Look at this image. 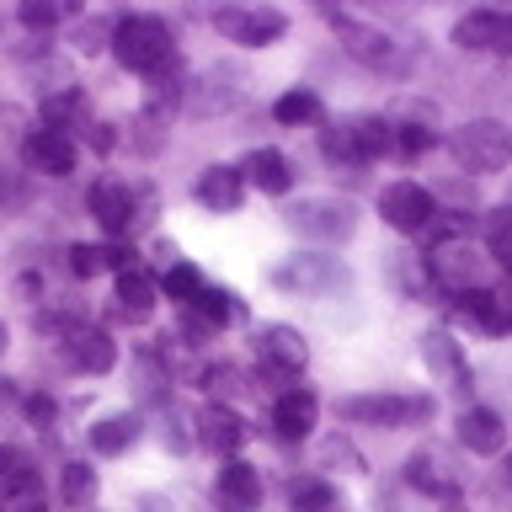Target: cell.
<instances>
[{"mask_svg": "<svg viewBox=\"0 0 512 512\" xmlns=\"http://www.w3.org/2000/svg\"><path fill=\"white\" fill-rule=\"evenodd\" d=\"M112 54L123 70L134 75H155L171 64V27L160 16H118L112 22Z\"/></svg>", "mask_w": 512, "mask_h": 512, "instance_id": "1", "label": "cell"}, {"mask_svg": "<svg viewBox=\"0 0 512 512\" xmlns=\"http://www.w3.org/2000/svg\"><path fill=\"white\" fill-rule=\"evenodd\" d=\"M342 422L352 427H427L432 422V395H395V390H379V395H347L342 406Z\"/></svg>", "mask_w": 512, "mask_h": 512, "instance_id": "2", "label": "cell"}, {"mask_svg": "<svg viewBox=\"0 0 512 512\" xmlns=\"http://www.w3.org/2000/svg\"><path fill=\"white\" fill-rule=\"evenodd\" d=\"M448 155L459 160V171H475V176H491L512 160V128L496 123V118H475V123H459L448 134Z\"/></svg>", "mask_w": 512, "mask_h": 512, "instance_id": "3", "label": "cell"}, {"mask_svg": "<svg viewBox=\"0 0 512 512\" xmlns=\"http://www.w3.org/2000/svg\"><path fill=\"white\" fill-rule=\"evenodd\" d=\"M288 230L304 235V240H320V246H336V240H347L358 230V208L347 198H299L288 208Z\"/></svg>", "mask_w": 512, "mask_h": 512, "instance_id": "4", "label": "cell"}, {"mask_svg": "<svg viewBox=\"0 0 512 512\" xmlns=\"http://www.w3.org/2000/svg\"><path fill=\"white\" fill-rule=\"evenodd\" d=\"M214 32H224L230 43H246V48H267L288 32V16L272 6H219Z\"/></svg>", "mask_w": 512, "mask_h": 512, "instance_id": "5", "label": "cell"}, {"mask_svg": "<svg viewBox=\"0 0 512 512\" xmlns=\"http://www.w3.org/2000/svg\"><path fill=\"white\" fill-rule=\"evenodd\" d=\"M379 214L400 235H422L427 224L438 219V203H432V192L422 182H390L379 192Z\"/></svg>", "mask_w": 512, "mask_h": 512, "instance_id": "6", "label": "cell"}, {"mask_svg": "<svg viewBox=\"0 0 512 512\" xmlns=\"http://www.w3.org/2000/svg\"><path fill=\"white\" fill-rule=\"evenodd\" d=\"M59 352L70 368H80V374H107V368L118 363V342H112L102 326H86V320H64Z\"/></svg>", "mask_w": 512, "mask_h": 512, "instance_id": "7", "label": "cell"}, {"mask_svg": "<svg viewBox=\"0 0 512 512\" xmlns=\"http://www.w3.org/2000/svg\"><path fill=\"white\" fill-rule=\"evenodd\" d=\"M256 352H262L267 379H278V384H288L304 368V358H310V347H304V336L294 326H262L256 331Z\"/></svg>", "mask_w": 512, "mask_h": 512, "instance_id": "8", "label": "cell"}, {"mask_svg": "<svg viewBox=\"0 0 512 512\" xmlns=\"http://www.w3.org/2000/svg\"><path fill=\"white\" fill-rule=\"evenodd\" d=\"M22 160H27V171L64 182V176L75 171V139L59 134V128H32V134L22 139Z\"/></svg>", "mask_w": 512, "mask_h": 512, "instance_id": "9", "label": "cell"}, {"mask_svg": "<svg viewBox=\"0 0 512 512\" xmlns=\"http://www.w3.org/2000/svg\"><path fill=\"white\" fill-rule=\"evenodd\" d=\"M454 43L475 54H512V16L507 11H464L454 22Z\"/></svg>", "mask_w": 512, "mask_h": 512, "instance_id": "10", "label": "cell"}, {"mask_svg": "<svg viewBox=\"0 0 512 512\" xmlns=\"http://www.w3.org/2000/svg\"><path fill=\"white\" fill-rule=\"evenodd\" d=\"M272 278L278 288H299V294H331V288H347V267L336 256H294Z\"/></svg>", "mask_w": 512, "mask_h": 512, "instance_id": "11", "label": "cell"}, {"mask_svg": "<svg viewBox=\"0 0 512 512\" xmlns=\"http://www.w3.org/2000/svg\"><path fill=\"white\" fill-rule=\"evenodd\" d=\"M406 486L416 491H427V496H443V502H454L459 496V470H454V459L443 454V448H416V454L406 459Z\"/></svg>", "mask_w": 512, "mask_h": 512, "instance_id": "12", "label": "cell"}, {"mask_svg": "<svg viewBox=\"0 0 512 512\" xmlns=\"http://www.w3.org/2000/svg\"><path fill=\"white\" fill-rule=\"evenodd\" d=\"M427 272H432L443 288H454V294H470V288H480V262H475V251L464 246V240H438V246L427 251Z\"/></svg>", "mask_w": 512, "mask_h": 512, "instance_id": "13", "label": "cell"}, {"mask_svg": "<svg viewBox=\"0 0 512 512\" xmlns=\"http://www.w3.org/2000/svg\"><path fill=\"white\" fill-rule=\"evenodd\" d=\"M91 214H96V224H102L107 235H128V230L139 224V214H134V187L118 182V176H102V182L91 187Z\"/></svg>", "mask_w": 512, "mask_h": 512, "instance_id": "14", "label": "cell"}, {"mask_svg": "<svg viewBox=\"0 0 512 512\" xmlns=\"http://www.w3.org/2000/svg\"><path fill=\"white\" fill-rule=\"evenodd\" d=\"M422 363L432 368V374H443L454 395H470V384H475L470 363H464V352H459V342L448 331H422Z\"/></svg>", "mask_w": 512, "mask_h": 512, "instance_id": "15", "label": "cell"}, {"mask_svg": "<svg viewBox=\"0 0 512 512\" xmlns=\"http://www.w3.org/2000/svg\"><path fill=\"white\" fill-rule=\"evenodd\" d=\"M214 502H219V512H256L262 507V475L251 464L230 459L214 480Z\"/></svg>", "mask_w": 512, "mask_h": 512, "instance_id": "16", "label": "cell"}, {"mask_svg": "<svg viewBox=\"0 0 512 512\" xmlns=\"http://www.w3.org/2000/svg\"><path fill=\"white\" fill-rule=\"evenodd\" d=\"M230 102H240V70H230V64H214V70H203V75L187 86V107L198 112V118H208V112H224Z\"/></svg>", "mask_w": 512, "mask_h": 512, "instance_id": "17", "label": "cell"}, {"mask_svg": "<svg viewBox=\"0 0 512 512\" xmlns=\"http://www.w3.org/2000/svg\"><path fill=\"white\" fill-rule=\"evenodd\" d=\"M0 502H6L11 512H48V491H43V475L32 470L27 454H16L11 475L0 480Z\"/></svg>", "mask_w": 512, "mask_h": 512, "instance_id": "18", "label": "cell"}, {"mask_svg": "<svg viewBox=\"0 0 512 512\" xmlns=\"http://www.w3.org/2000/svg\"><path fill=\"white\" fill-rule=\"evenodd\" d=\"M315 416H320V400L310 390H299V384H288L278 395V406H272V427H278V438L294 443V438H310Z\"/></svg>", "mask_w": 512, "mask_h": 512, "instance_id": "19", "label": "cell"}, {"mask_svg": "<svg viewBox=\"0 0 512 512\" xmlns=\"http://www.w3.org/2000/svg\"><path fill=\"white\" fill-rule=\"evenodd\" d=\"M454 427H459V443L470 448V454H502V448H507V427H502V416L486 411V406H464Z\"/></svg>", "mask_w": 512, "mask_h": 512, "instance_id": "20", "label": "cell"}, {"mask_svg": "<svg viewBox=\"0 0 512 512\" xmlns=\"http://www.w3.org/2000/svg\"><path fill=\"white\" fill-rule=\"evenodd\" d=\"M240 198H246V176H240V166H208L198 176V203L214 208V214H235Z\"/></svg>", "mask_w": 512, "mask_h": 512, "instance_id": "21", "label": "cell"}, {"mask_svg": "<svg viewBox=\"0 0 512 512\" xmlns=\"http://www.w3.org/2000/svg\"><path fill=\"white\" fill-rule=\"evenodd\" d=\"M336 22V32L347 38V48L358 59H368L374 70H395V43L384 38V32H374V27H363V22H352V16H331Z\"/></svg>", "mask_w": 512, "mask_h": 512, "instance_id": "22", "label": "cell"}, {"mask_svg": "<svg viewBox=\"0 0 512 512\" xmlns=\"http://www.w3.org/2000/svg\"><path fill=\"white\" fill-rule=\"evenodd\" d=\"M198 427H203V443L214 448V454H235V448L246 443V422H240L224 400H214V406L198 416Z\"/></svg>", "mask_w": 512, "mask_h": 512, "instance_id": "23", "label": "cell"}, {"mask_svg": "<svg viewBox=\"0 0 512 512\" xmlns=\"http://www.w3.org/2000/svg\"><path fill=\"white\" fill-rule=\"evenodd\" d=\"M240 176L256 182L262 192H272V198H283V192L294 187V171H288V160L278 150H251L246 160H240Z\"/></svg>", "mask_w": 512, "mask_h": 512, "instance_id": "24", "label": "cell"}, {"mask_svg": "<svg viewBox=\"0 0 512 512\" xmlns=\"http://www.w3.org/2000/svg\"><path fill=\"white\" fill-rule=\"evenodd\" d=\"M347 139H352V155H358V166H363V160H374V155L390 150L395 128L384 118H374V112H363V118H347Z\"/></svg>", "mask_w": 512, "mask_h": 512, "instance_id": "25", "label": "cell"}, {"mask_svg": "<svg viewBox=\"0 0 512 512\" xmlns=\"http://www.w3.org/2000/svg\"><path fill=\"white\" fill-rule=\"evenodd\" d=\"M43 128H75V123H86V91L80 86H59V91H48L43 96Z\"/></svg>", "mask_w": 512, "mask_h": 512, "instance_id": "26", "label": "cell"}, {"mask_svg": "<svg viewBox=\"0 0 512 512\" xmlns=\"http://www.w3.org/2000/svg\"><path fill=\"white\" fill-rule=\"evenodd\" d=\"M150 310H155V283L144 278L139 267L118 272V315L123 320H150Z\"/></svg>", "mask_w": 512, "mask_h": 512, "instance_id": "27", "label": "cell"}, {"mask_svg": "<svg viewBox=\"0 0 512 512\" xmlns=\"http://www.w3.org/2000/svg\"><path fill=\"white\" fill-rule=\"evenodd\" d=\"M134 438H139V416H128V411H112V416H102V422L91 427V448L96 454H123V448H134Z\"/></svg>", "mask_w": 512, "mask_h": 512, "instance_id": "28", "label": "cell"}, {"mask_svg": "<svg viewBox=\"0 0 512 512\" xmlns=\"http://www.w3.org/2000/svg\"><path fill=\"white\" fill-rule=\"evenodd\" d=\"M102 267L128 272L134 267V251H123V246H70V272L75 278H96Z\"/></svg>", "mask_w": 512, "mask_h": 512, "instance_id": "29", "label": "cell"}, {"mask_svg": "<svg viewBox=\"0 0 512 512\" xmlns=\"http://www.w3.org/2000/svg\"><path fill=\"white\" fill-rule=\"evenodd\" d=\"M288 507H294V512H342V502H336V491H331V480H320V475L288 480Z\"/></svg>", "mask_w": 512, "mask_h": 512, "instance_id": "30", "label": "cell"}, {"mask_svg": "<svg viewBox=\"0 0 512 512\" xmlns=\"http://www.w3.org/2000/svg\"><path fill=\"white\" fill-rule=\"evenodd\" d=\"M272 118H278L283 128H299V123H315L320 118V96L315 91H283L278 102H272Z\"/></svg>", "mask_w": 512, "mask_h": 512, "instance_id": "31", "label": "cell"}, {"mask_svg": "<svg viewBox=\"0 0 512 512\" xmlns=\"http://www.w3.org/2000/svg\"><path fill=\"white\" fill-rule=\"evenodd\" d=\"M192 315H198V320H208V326H230V320L240 315V304H235V294H230V288H208L203 283V294L198 299H192Z\"/></svg>", "mask_w": 512, "mask_h": 512, "instance_id": "32", "label": "cell"}, {"mask_svg": "<svg viewBox=\"0 0 512 512\" xmlns=\"http://www.w3.org/2000/svg\"><path fill=\"white\" fill-rule=\"evenodd\" d=\"M32 203V176L11 160H0V214H22Z\"/></svg>", "mask_w": 512, "mask_h": 512, "instance_id": "33", "label": "cell"}, {"mask_svg": "<svg viewBox=\"0 0 512 512\" xmlns=\"http://www.w3.org/2000/svg\"><path fill=\"white\" fill-rule=\"evenodd\" d=\"M160 288L182 304V310H192V299L203 294V272L198 267H187V262H166V278H160Z\"/></svg>", "mask_w": 512, "mask_h": 512, "instance_id": "34", "label": "cell"}, {"mask_svg": "<svg viewBox=\"0 0 512 512\" xmlns=\"http://www.w3.org/2000/svg\"><path fill=\"white\" fill-rule=\"evenodd\" d=\"M59 491H64V507H91L96 502V470L91 464H64V480H59Z\"/></svg>", "mask_w": 512, "mask_h": 512, "instance_id": "35", "label": "cell"}, {"mask_svg": "<svg viewBox=\"0 0 512 512\" xmlns=\"http://www.w3.org/2000/svg\"><path fill=\"white\" fill-rule=\"evenodd\" d=\"M486 251L512 272V208H491L486 214Z\"/></svg>", "mask_w": 512, "mask_h": 512, "instance_id": "36", "label": "cell"}, {"mask_svg": "<svg viewBox=\"0 0 512 512\" xmlns=\"http://www.w3.org/2000/svg\"><path fill=\"white\" fill-rule=\"evenodd\" d=\"M70 43L80 48V54H102V48L112 43V22L107 16H86V22L70 32Z\"/></svg>", "mask_w": 512, "mask_h": 512, "instance_id": "37", "label": "cell"}, {"mask_svg": "<svg viewBox=\"0 0 512 512\" xmlns=\"http://www.w3.org/2000/svg\"><path fill=\"white\" fill-rule=\"evenodd\" d=\"M203 390L208 395H240L246 390V374L235 363H214V368H203Z\"/></svg>", "mask_w": 512, "mask_h": 512, "instance_id": "38", "label": "cell"}, {"mask_svg": "<svg viewBox=\"0 0 512 512\" xmlns=\"http://www.w3.org/2000/svg\"><path fill=\"white\" fill-rule=\"evenodd\" d=\"M59 6H48V0H27V6H22V27L27 32H54L59 27Z\"/></svg>", "mask_w": 512, "mask_h": 512, "instance_id": "39", "label": "cell"}, {"mask_svg": "<svg viewBox=\"0 0 512 512\" xmlns=\"http://www.w3.org/2000/svg\"><path fill=\"white\" fill-rule=\"evenodd\" d=\"M390 150H400V155H422V150H432V128H416V123L395 128V144H390Z\"/></svg>", "mask_w": 512, "mask_h": 512, "instance_id": "40", "label": "cell"}, {"mask_svg": "<svg viewBox=\"0 0 512 512\" xmlns=\"http://www.w3.org/2000/svg\"><path fill=\"white\" fill-rule=\"evenodd\" d=\"M192 438H187V411H166V448H176V454H182V448H187Z\"/></svg>", "mask_w": 512, "mask_h": 512, "instance_id": "41", "label": "cell"}, {"mask_svg": "<svg viewBox=\"0 0 512 512\" xmlns=\"http://www.w3.org/2000/svg\"><path fill=\"white\" fill-rule=\"evenodd\" d=\"M22 406H27V416H32V422H38V427H54V400H48V395H27L22 400Z\"/></svg>", "mask_w": 512, "mask_h": 512, "instance_id": "42", "label": "cell"}, {"mask_svg": "<svg viewBox=\"0 0 512 512\" xmlns=\"http://www.w3.org/2000/svg\"><path fill=\"white\" fill-rule=\"evenodd\" d=\"M86 139H91V150H96V155H107L112 144H118V134H112V123H91V134H86Z\"/></svg>", "mask_w": 512, "mask_h": 512, "instance_id": "43", "label": "cell"}, {"mask_svg": "<svg viewBox=\"0 0 512 512\" xmlns=\"http://www.w3.org/2000/svg\"><path fill=\"white\" fill-rule=\"evenodd\" d=\"M11 464H16V448H0V480L11 475Z\"/></svg>", "mask_w": 512, "mask_h": 512, "instance_id": "44", "label": "cell"}, {"mask_svg": "<svg viewBox=\"0 0 512 512\" xmlns=\"http://www.w3.org/2000/svg\"><path fill=\"white\" fill-rule=\"evenodd\" d=\"M0 406H16V390H11V379H0Z\"/></svg>", "mask_w": 512, "mask_h": 512, "instance_id": "45", "label": "cell"}, {"mask_svg": "<svg viewBox=\"0 0 512 512\" xmlns=\"http://www.w3.org/2000/svg\"><path fill=\"white\" fill-rule=\"evenodd\" d=\"M0 347H6V326H0Z\"/></svg>", "mask_w": 512, "mask_h": 512, "instance_id": "46", "label": "cell"}, {"mask_svg": "<svg viewBox=\"0 0 512 512\" xmlns=\"http://www.w3.org/2000/svg\"><path fill=\"white\" fill-rule=\"evenodd\" d=\"M507 480H512V464H507Z\"/></svg>", "mask_w": 512, "mask_h": 512, "instance_id": "47", "label": "cell"}]
</instances>
